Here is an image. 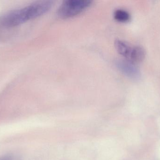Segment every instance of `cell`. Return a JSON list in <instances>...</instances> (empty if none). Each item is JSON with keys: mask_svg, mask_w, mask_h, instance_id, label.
<instances>
[{"mask_svg": "<svg viewBox=\"0 0 160 160\" xmlns=\"http://www.w3.org/2000/svg\"><path fill=\"white\" fill-rule=\"evenodd\" d=\"M52 1L35 2L25 7L10 11L1 19L2 25L6 27L18 26L48 12L53 5Z\"/></svg>", "mask_w": 160, "mask_h": 160, "instance_id": "1", "label": "cell"}, {"mask_svg": "<svg viewBox=\"0 0 160 160\" xmlns=\"http://www.w3.org/2000/svg\"><path fill=\"white\" fill-rule=\"evenodd\" d=\"M115 47L118 53L127 60H129L132 53L133 46L126 41L117 39L115 41Z\"/></svg>", "mask_w": 160, "mask_h": 160, "instance_id": "4", "label": "cell"}, {"mask_svg": "<svg viewBox=\"0 0 160 160\" xmlns=\"http://www.w3.org/2000/svg\"><path fill=\"white\" fill-rule=\"evenodd\" d=\"M145 56V50L142 47L140 46H133L132 53L129 61L137 65L142 63L144 60Z\"/></svg>", "mask_w": 160, "mask_h": 160, "instance_id": "5", "label": "cell"}, {"mask_svg": "<svg viewBox=\"0 0 160 160\" xmlns=\"http://www.w3.org/2000/svg\"><path fill=\"white\" fill-rule=\"evenodd\" d=\"M118 70L125 76L132 80L141 78V73L136 64L125 59H118L115 63Z\"/></svg>", "mask_w": 160, "mask_h": 160, "instance_id": "3", "label": "cell"}, {"mask_svg": "<svg viewBox=\"0 0 160 160\" xmlns=\"http://www.w3.org/2000/svg\"><path fill=\"white\" fill-rule=\"evenodd\" d=\"M90 0H67L63 2L57 11V15L62 19L73 18L84 11L92 3Z\"/></svg>", "mask_w": 160, "mask_h": 160, "instance_id": "2", "label": "cell"}, {"mask_svg": "<svg viewBox=\"0 0 160 160\" xmlns=\"http://www.w3.org/2000/svg\"><path fill=\"white\" fill-rule=\"evenodd\" d=\"M10 157L6 156V157H2L0 158V160H10Z\"/></svg>", "mask_w": 160, "mask_h": 160, "instance_id": "7", "label": "cell"}, {"mask_svg": "<svg viewBox=\"0 0 160 160\" xmlns=\"http://www.w3.org/2000/svg\"><path fill=\"white\" fill-rule=\"evenodd\" d=\"M114 18L117 21L120 23H127L131 19L130 14L128 12L122 9H117L114 13Z\"/></svg>", "mask_w": 160, "mask_h": 160, "instance_id": "6", "label": "cell"}]
</instances>
